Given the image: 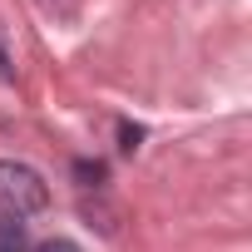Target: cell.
<instances>
[{
  "label": "cell",
  "mask_w": 252,
  "mask_h": 252,
  "mask_svg": "<svg viewBox=\"0 0 252 252\" xmlns=\"http://www.w3.org/2000/svg\"><path fill=\"white\" fill-rule=\"evenodd\" d=\"M45 208H50L45 178L20 158H0V213L5 218H35Z\"/></svg>",
  "instance_id": "6da1fadb"
},
{
  "label": "cell",
  "mask_w": 252,
  "mask_h": 252,
  "mask_svg": "<svg viewBox=\"0 0 252 252\" xmlns=\"http://www.w3.org/2000/svg\"><path fill=\"white\" fill-rule=\"evenodd\" d=\"M0 252H30V237H25L20 218H0Z\"/></svg>",
  "instance_id": "7a4b0ae2"
},
{
  "label": "cell",
  "mask_w": 252,
  "mask_h": 252,
  "mask_svg": "<svg viewBox=\"0 0 252 252\" xmlns=\"http://www.w3.org/2000/svg\"><path fill=\"white\" fill-rule=\"evenodd\" d=\"M74 173L84 178V188H99V183H104V163H89V158H79V163H74Z\"/></svg>",
  "instance_id": "3957f363"
},
{
  "label": "cell",
  "mask_w": 252,
  "mask_h": 252,
  "mask_svg": "<svg viewBox=\"0 0 252 252\" xmlns=\"http://www.w3.org/2000/svg\"><path fill=\"white\" fill-rule=\"evenodd\" d=\"M119 139H124V154H134L139 139H144V129H139V124H119Z\"/></svg>",
  "instance_id": "277c9868"
},
{
  "label": "cell",
  "mask_w": 252,
  "mask_h": 252,
  "mask_svg": "<svg viewBox=\"0 0 252 252\" xmlns=\"http://www.w3.org/2000/svg\"><path fill=\"white\" fill-rule=\"evenodd\" d=\"M35 252H84L79 242H69V237H50V242H40Z\"/></svg>",
  "instance_id": "5b68a950"
},
{
  "label": "cell",
  "mask_w": 252,
  "mask_h": 252,
  "mask_svg": "<svg viewBox=\"0 0 252 252\" xmlns=\"http://www.w3.org/2000/svg\"><path fill=\"white\" fill-rule=\"evenodd\" d=\"M0 79H15V69H10V60H5V50H0Z\"/></svg>",
  "instance_id": "8992f818"
}]
</instances>
